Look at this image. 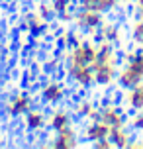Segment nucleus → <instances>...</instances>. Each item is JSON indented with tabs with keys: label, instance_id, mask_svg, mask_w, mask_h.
<instances>
[{
	"label": "nucleus",
	"instance_id": "7",
	"mask_svg": "<svg viewBox=\"0 0 143 149\" xmlns=\"http://www.w3.org/2000/svg\"><path fill=\"white\" fill-rule=\"evenodd\" d=\"M102 122L108 124L110 127H124V116L118 108L114 106H108V108H102Z\"/></svg>",
	"mask_w": 143,
	"mask_h": 149
},
{
	"label": "nucleus",
	"instance_id": "20",
	"mask_svg": "<svg viewBox=\"0 0 143 149\" xmlns=\"http://www.w3.org/2000/svg\"><path fill=\"white\" fill-rule=\"evenodd\" d=\"M92 110H94V106H92L90 102H81V104L76 106V112H78L81 116H86V118H88V114H90Z\"/></svg>",
	"mask_w": 143,
	"mask_h": 149
},
{
	"label": "nucleus",
	"instance_id": "16",
	"mask_svg": "<svg viewBox=\"0 0 143 149\" xmlns=\"http://www.w3.org/2000/svg\"><path fill=\"white\" fill-rule=\"evenodd\" d=\"M126 59H128V67L143 77V53L141 55H139V53H128Z\"/></svg>",
	"mask_w": 143,
	"mask_h": 149
},
{
	"label": "nucleus",
	"instance_id": "12",
	"mask_svg": "<svg viewBox=\"0 0 143 149\" xmlns=\"http://www.w3.org/2000/svg\"><path fill=\"white\" fill-rule=\"evenodd\" d=\"M128 104L135 110H143V84H135L131 92H128Z\"/></svg>",
	"mask_w": 143,
	"mask_h": 149
},
{
	"label": "nucleus",
	"instance_id": "25",
	"mask_svg": "<svg viewBox=\"0 0 143 149\" xmlns=\"http://www.w3.org/2000/svg\"><path fill=\"white\" fill-rule=\"evenodd\" d=\"M133 126H135L137 130H143V112L139 114V116H135V120H133Z\"/></svg>",
	"mask_w": 143,
	"mask_h": 149
},
{
	"label": "nucleus",
	"instance_id": "5",
	"mask_svg": "<svg viewBox=\"0 0 143 149\" xmlns=\"http://www.w3.org/2000/svg\"><path fill=\"white\" fill-rule=\"evenodd\" d=\"M30 108H31V96H30V94H26V92L16 94V96L8 102V112H10L12 116L26 114V112H30Z\"/></svg>",
	"mask_w": 143,
	"mask_h": 149
},
{
	"label": "nucleus",
	"instance_id": "4",
	"mask_svg": "<svg viewBox=\"0 0 143 149\" xmlns=\"http://www.w3.org/2000/svg\"><path fill=\"white\" fill-rule=\"evenodd\" d=\"M69 74L83 86H88L94 81V71L90 65H69Z\"/></svg>",
	"mask_w": 143,
	"mask_h": 149
},
{
	"label": "nucleus",
	"instance_id": "13",
	"mask_svg": "<svg viewBox=\"0 0 143 149\" xmlns=\"http://www.w3.org/2000/svg\"><path fill=\"white\" fill-rule=\"evenodd\" d=\"M26 124H28L30 130H39L45 124V116L39 110H30V112H26Z\"/></svg>",
	"mask_w": 143,
	"mask_h": 149
},
{
	"label": "nucleus",
	"instance_id": "9",
	"mask_svg": "<svg viewBox=\"0 0 143 149\" xmlns=\"http://www.w3.org/2000/svg\"><path fill=\"white\" fill-rule=\"evenodd\" d=\"M118 81H120L121 86H126V88H133L135 84H139V82L143 81L141 74H137L135 71H131V69H126V71H121L120 77H118Z\"/></svg>",
	"mask_w": 143,
	"mask_h": 149
},
{
	"label": "nucleus",
	"instance_id": "6",
	"mask_svg": "<svg viewBox=\"0 0 143 149\" xmlns=\"http://www.w3.org/2000/svg\"><path fill=\"white\" fill-rule=\"evenodd\" d=\"M53 147H57V149H73V147H76L75 130H73L71 126L65 127V130H61L59 135H57V139H55V143H53Z\"/></svg>",
	"mask_w": 143,
	"mask_h": 149
},
{
	"label": "nucleus",
	"instance_id": "17",
	"mask_svg": "<svg viewBox=\"0 0 143 149\" xmlns=\"http://www.w3.org/2000/svg\"><path fill=\"white\" fill-rule=\"evenodd\" d=\"M118 37H120V31L116 26H102V30H100V39H104V41H118Z\"/></svg>",
	"mask_w": 143,
	"mask_h": 149
},
{
	"label": "nucleus",
	"instance_id": "19",
	"mask_svg": "<svg viewBox=\"0 0 143 149\" xmlns=\"http://www.w3.org/2000/svg\"><path fill=\"white\" fill-rule=\"evenodd\" d=\"M69 4H71V0H53V2H51L55 14H61V12L69 10Z\"/></svg>",
	"mask_w": 143,
	"mask_h": 149
},
{
	"label": "nucleus",
	"instance_id": "26",
	"mask_svg": "<svg viewBox=\"0 0 143 149\" xmlns=\"http://www.w3.org/2000/svg\"><path fill=\"white\" fill-rule=\"evenodd\" d=\"M137 8H139V12H141V20H143V0H137Z\"/></svg>",
	"mask_w": 143,
	"mask_h": 149
},
{
	"label": "nucleus",
	"instance_id": "11",
	"mask_svg": "<svg viewBox=\"0 0 143 149\" xmlns=\"http://www.w3.org/2000/svg\"><path fill=\"white\" fill-rule=\"evenodd\" d=\"M41 96H43V100H47V102H57V100H61V96H63V86H61L59 82H49L45 88H43Z\"/></svg>",
	"mask_w": 143,
	"mask_h": 149
},
{
	"label": "nucleus",
	"instance_id": "1",
	"mask_svg": "<svg viewBox=\"0 0 143 149\" xmlns=\"http://www.w3.org/2000/svg\"><path fill=\"white\" fill-rule=\"evenodd\" d=\"M98 49L92 43H78L69 53V65H92L96 61Z\"/></svg>",
	"mask_w": 143,
	"mask_h": 149
},
{
	"label": "nucleus",
	"instance_id": "27",
	"mask_svg": "<svg viewBox=\"0 0 143 149\" xmlns=\"http://www.w3.org/2000/svg\"><path fill=\"white\" fill-rule=\"evenodd\" d=\"M84 2H88V0H81V4H84Z\"/></svg>",
	"mask_w": 143,
	"mask_h": 149
},
{
	"label": "nucleus",
	"instance_id": "21",
	"mask_svg": "<svg viewBox=\"0 0 143 149\" xmlns=\"http://www.w3.org/2000/svg\"><path fill=\"white\" fill-rule=\"evenodd\" d=\"M37 14L41 16L43 20H47V18H49L51 14H55V10H53L51 4H41V6H39V12H37Z\"/></svg>",
	"mask_w": 143,
	"mask_h": 149
},
{
	"label": "nucleus",
	"instance_id": "2",
	"mask_svg": "<svg viewBox=\"0 0 143 149\" xmlns=\"http://www.w3.org/2000/svg\"><path fill=\"white\" fill-rule=\"evenodd\" d=\"M76 24L86 31H92V30H98L102 28V12H94V10H84L78 16H75Z\"/></svg>",
	"mask_w": 143,
	"mask_h": 149
},
{
	"label": "nucleus",
	"instance_id": "14",
	"mask_svg": "<svg viewBox=\"0 0 143 149\" xmlns=\"http://www.w3.org/2000/svg\"><path fill=\"white\" fill-rule=\"evenodd\" d=\"M94 63H114V49H112V45H110V41H104L98 47L96 61Z\"/></svg>",
	"mask_w": 143,
	"mask_h": 149
},
{
	"label": "nucleus",
	"instance_id": "10",
	"mask_svg": "<svg viewBox=\"0 0 143 149\" xmlns=\"http://www.w3.org/2000/svg\"><path fill=\"white\" fill-rule=\"evenodd\" d=\"M108 139H110L112 145H116V147H128L129 145V137H128V134L124 132V127H110Z\"/></svg>",
	"mask_w": 143,
	"mask_h": 149
},
{
	"label": "nucleus",
	"instance_id": "3",
	"mask_svg": "<svg viewBox=\"0 0 143 149\" xmlns=\"http://www.w3.org/2000/svg\"><path fill=\"white\" fill-rule=\"evenodd\" d=\"M90 67L94 71V81L100 82V84H110L116 77L114 63H92Z\"/></svg>",
	"mask_w": 143,
	"mask_h": 149
},
{
	"label": "nucleus",
	"instance_id": "18",
	"mask_svg": "<svg viewBox=\"0 0 143 149\" xmlns=\"http://www.w3.org/2000/svg\"><path fill=\"white\" fill-rule=\"evenodd\" d=\"M28 24H30V30H31V33H39V31L43 30V28H45V22H43V18H41V16H30V18H28Z\"/></svg>",
	"mask_w": 143,
	"mask_h": 149
},
{
	"label": "nucleus",
	"instance_id": "23",
	"mask_svg": "<svg viewBox=\"0 0 143 149\" xmlns=\"http://www.w3.org/2000/svg\"><path fill=\"white\" fill-rule=\"evenodd\" d=\"M94 145H96L98 149H110L112 147V141L106 137V139H98V141H94Z\"/></svg>",
	"mask_w": 143,
	"mask_h": 149
},
{
	"label": "nucleus",
	"instance_id": "22",
	"mask_svg": "<svg viewBox=\"0 0 143 149\" xmlns=\"http://www.w3.org/2000/svg\"><path fill=\"white\" fill-rule=\"evenodd\" d=\"M133 37H135L139 43H143V20L133 26Z\"/></svg>",
	"mask_w": 143,
	"mask_h": 149
},
{
	"label": "nucleus",
	"instance_id": "15",
	"mask_svg": "<svg viewBox=\"0 0 143 149\" xmlns=\"http://www.w3.org/2000/svg\"><path fill=\"white\" fill-rule=\"evenodd\" d=\"M49 124H51L53 130H57V132H61V130H65V127H69V124H71V120H69V114L67 112H55L51 116V120H49Z\"/></svg>",
	"mask_w": 143,
	"mask_h": 149
},
{
	"label": "nucleus",
	"instance_id": "24",
	"mask_svg": "<svg viewBox=\"0 0 143 149\" xmlns=\"http://www.w3.org/2000/svg\"><path fill=\"white\" fill-rule=\"evenodd\" d=\"M59 18L63 20V22H71V20H75V16H71V12L69 10H65V12H61Z\"/></svg>",
	"mask_w": 143,
	"mask_h": 149
},
{
	"label": "nucleus",
	"instance_id": "8",
	"mask_svg": "<svg viewBox=\"0 0 143 149\" xmlns=\"http://www.w3.org/2000/svg\"><path fill=\"white\" fill-rule=\"evenodd\" d=\"M110 134V126L104 124V122H92L88 130H86V137L92 139V141H98V139H106Z\"/></svg>",
	"mask_w": 143,
	"mask_h": 149
}]
</instances>
